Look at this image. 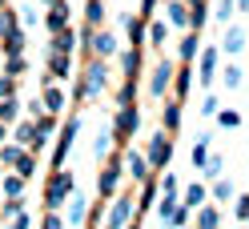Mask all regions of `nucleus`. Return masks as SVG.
<instances>
[{
    "mask_svg": "<svg viewBox=\"0 0 249 229\" xmlns=\"http://www.w3.org/2000/svg\"><path fill=\"white\" fill-rule=\"evenodd\" d=\"M108 88V65H105V56H89V65H85V72H81V85H76V105H85V101H92V97H101Z\"/></svg>",
    "mask_w": 249,
    "mask_h": 229,
    "instance_id": "f257e3e1",
    "label": "nucleus"
},
{
    "mask_svg": "<svg viewBox=\"0 0 249 229\" xmlns=\"http://www.w3.org/2000/svg\"><path fill=\"white\" fill-rule=\"evenodd\" d=\"M137 129H141V109H137V105H117V121H113V141H117V145H129Z\"/></svg>",
    "mask_w": 249,
    "mask_h": 229,
    "instance_id": "f03ea898",
    "label": "nucleus"
},
{
    "mask_svg": "<svg viewBox=\"0 0 249 229\" xmlns=\"http://www.w3.org/2000/svg\"><path fill=\"white\" fill-rule=\"evenodd\" d=\"M69 193H72V173L56 165L53 177H49V185H44V205H49V209H60V205L69 201Z\"/></svg>",
    "mask_w": 249,
    "mask_h": 229,
    "instance_id": "7ed1b4c3",
    "label": "nucleus"
},
{
    "mask_svg": "<svg viewBox=\"0 0 249 229\" xmlns=\"http://www.w3.org/2000/svg\"><path fill=\"white\" fill-rule=\"evenodd\" d=\"M133 213H137V197H133V189H117L113 193V209H108V225H113V229H124V225H129L133 221Z\"/></svg>",
    "mask_w": 249,
    "mask_h": 229,
    "instance_id": "20e7f679",
    "label": "nucleus"
},
{
    "mask_svg": "<svg viewBox=\"0 0 249 229\" xmlns=\"http://www.w3.org/2000/svg\"><path fill=\"white\" fill-rule=\"evenodd\" d=\"M85 53L108 60V56L117 53V36H113V33H105L101 24H97V28H85Z\"/></svg>",
    "mask_w": 249,
    "mask_h": 229,
    "instance_id": "39448f33",
    "label": "nucleus"
},
{
    "mask_svg": "<svg viewBox=\"0 0 249 229\" xmlns=\"http://www.w3.org/2000/svg\"><path fill=\"white\" fill-rule=\"evenodd\" d=\"M121 181H124V165H121V157H108L105 169L97 173V193H101V197H113V193L121 189Z\"/></svg>",
    "mask_w": 249,
    "mask_h": 229,
    "instance_id": "423d86ee",
    "label": "nucleus"
},
{
    "mask_svg": "<svg viewBox=\"0 0 249 229\" xmlns=\"http://www.w3.org/2000/svg\"><path fill=\"white\" fill-rule=\"evenodd\" d=\"M173 60H169V56H161L157 60V69H153V76H149V97L153 101H161L165 93H169V85H173Z\"/></svg>",
    "mask_w": 249,
    "mask_h": 229,
    "instance_id": "0eeeda50",
    "label": "nucleus"
},
{
    "mask_svg": "<svg viewBox=\"0 0 249 229\" xmlns=\"http://www.w3.org/2000/svg\"><path fill=\"white\" fill-rule=\"evenodd\" d=\"M169 157H173V137H165V129H161V133L149 141V157H145V161H149V169H165Z\"/></svg>",
    "mask_w": 249,
    "mask_h": 229,
    "instance_id": "6e6552de",
    "label": "nucleus"
},
{
    "mask_svg": "<svg viewBox=\"0 0 249 229\" xmlns=\"http://www.w3.org/2000/svg\"><path fill=\"white\" fill-rule=\"evenodd\" d=\"M121 165H124V173H129L137 185H141L145 177H153V169H149V161H145V153H137L133 145H124V153H121Z\"/></svg>",
    "mask_w": 249,
    "mask_h": 229,
    "instance_id": "1a4fd4ad",
    "label": "nucleus"
},
{
    "mask_svg": "<svg viewBox=\"0 0 249 229\" xmlns=\"http://www.w3.org/2000/svg\"><path fill=\"white\" fill-rule=\"evenodd\" d=\"M76 133H81V117H69V125L60 129V137H56V153H53V169H56V165H65V157H69V149H72V141H76Z\"/></svg>",
    "mask_w": 249,
    "mask_h": 229,
    "instance_id": "9d476101",
    "label": "nucleus"
},
{
    "mask_svg": "<svg viewBox=\"0 0 249 229\" xmlns=\"http://www.w3.org/2000/svg\"><path fill=\"white\" fill-rule=\"evenodd\" d=\"M49 76L53 81H69L72 76V53H49Z\"/></svg>",
    "mask_w": 249,
    "mask_h": 229,
    "instance_id": "9b49d317",
    "label": "nucleus"
},
{
    "mask_svg": "<svg viewBox=\"0 0 249 229\" xmlns=\"http://www.w3.org/2000/svg\"><path fill=\"white\" fill-rule=\"evenodd\" d=\"M217 56H221V53H217V49H201V88H209L213 81H217Z\"/></svg>",
    "mask_w": 249,
    "mask_h": 229,
    "instance_id": "f8f14e48",
    "label": "nucleus"
},
{
    "mask_svg": "<svg viewBox=\"0 0 249 229\" xmlns=\"http://www.w3.org/2000/svg\"><path fill=\"white\" fill-rule=\"evenodd\" d=\"M165 40H169V20H157V17H149V20H145V44L161 49Z\"/></svg>",
    "mask_w": 249,
    "mask_h": 229,
    "instance_id": "ddd939ff",
    "label": "nucleus"
},
{
    "mask_svg": "<svg viewBox=\"0 0 249 229\" xmlns=\"http://www.w3.org/2000/svg\"><path fill=\"white\" fill-rule=\"evenodd\" d=\"M177 93V101H185L189 97V88H193V69H189V60H185L181 69H173V85H169Z\"/></svg>",
    "mask_w": 249,
    "mask_h": 229,
    "instance_id": "4468645a",
    "label": "nucleus"
},
{
    "mask_svg": "<svg viewBox=\"0 0 249 229\" xmlns=\"http://www.w3.org/2000/svg\"><path fill=\"white\" fill-rule=\"evenodd\" d=\"M49 53H76V33H72V24H65V28H56V33H53Z\"/></svg>",
    "mask_w": 249,
    "mask_h": 229,
    "instance_id": "2eb2a0df",
    "label": "nucleus"
},
{
    "mask_svg": "<svg viewBox=\"0 0 249 229\" xmlns=\"http://www.w3.org/2000/svg\"><path fill=\"white\" fill-rule=\"evenodd\" d=\"M44 24H49V33L65 28V24H69V0H53V4H49V17H44Z\"/></svg>",
    "mask_w": 249,
    "mask_h": 229,
    "instance_id": "dca6fc26",
    "label": "nucleus"
},
{
    "mask_svg": "<svg viewBox=\"0 0 249 229\" xmlns=\"http://www.w3.org/2000/svg\"><path fill=\"white\" fill-rule=\"evenodd\" d=\"M0 197H24V177L12 169V173H0Z\"/></svg>",
    "mask_w": 249,
    "mask_h": 229,
    "instance_id": "f3484780",
    "label": "nucleus"
},
{
    "mask_svg": "<svg viewBox=\"0 0 249 229\" xmlns=\"http://www.w3.org/2000/svg\"><path fill=\"white\" fill-rule=\"evenodd\" d=\"M161 129H165V133H177V129H181V101H165V109H161Z\"/></svg>",
    "mask_w": 249,
    "mask_h": 229,
    "instance_id": "a211bd4d",
    "label": "nucleus"
},
{
    "mask_svg": "<svg viewBox=\"0 0 249 229\" xmlns=\"http://www.w3.org/2000/svg\"><path fill=\"white\" fill-rule=\"evenodd\" d=\"M121 69H124V76H141V44H133V49H124L121 53Z\"/></svg>",
    "mask_w": 249,
    "mask_h": 229,
    "instance_id": "6ab92c4d",
    "label": "nucleus"
},
{
    "mask_svg": "<svg viewBox=\"0 0 249 229\" xmlns=\"http://www.w3.org/2000/svg\"><path fill=\"white\" fill-rule=\"evenodd\" d=\"M72 197V201H69V221L65 225H85L89 221V201H85V197H76V193H69Z\"/></svg>",
    "mask_w": 249,
    "mask_h": 229,
    "instance_id": "aec40b11",
    "label": "nucleus"
},
{
    "mask_svg": "<svg viewBox=\"0 0 249 229\" xmlns=\"http://www.w3.org/2000/svg\"><path fill=\"white\" fill-rule=\"evenodd\" d=\"M12 141L24 145V149H36V125H33V121H20V125L12 129Z\"/></svg>",
    "mask_w": 249,
    "mask_h": 229,
    "instance_id": "412c9836",
    "label": "nucleus"
},
{
    "mask_svg": "<svg viewBox=\"0 0 249 229\" xmlns=\"http://www.w3.org/2000/svg\"><path fill=\"white\" fill-rule=\"evenodd\" d=\"M181 60H197V53H201V33H193V28H189V33H185L181 36Z\"/></svg>",
    "mask_w": 249,
    "mask_h": 229,
    "instance_id": "4be33fe9",
    "label": "nucleus"
},
{
    "mask_svg": "<svg viewBox=\"0 0 249 229\" xmlns=\"http://www.w3.org/2000/svg\"><path fill=\"white\" fill-rule=\"evenodd\" d=\"M12 169H17L24 181H33V177H36V149H24V153H20V161L12 165Z\"/></svg>",
    "mask_w": 249,
    "mask_h": 229,
    "instance_id": "5701e85b",
    "label": "nucleus"
},
{
    "mask_svg": "<svg viewBox=\"0 0 249 229\" xmlns=\"http://www.w3.org/2000/svg\"><path fill=\"white\" fill-rule=\"evenodd\" d=\"M0 40H4V56L24 53V33H20V28H8V33H0Z\"/></svg>",
    "mask_w": 249,
    "mask_h": 229,
    "instance_id": "b1692460",
    "label": "nucleus"
},
{
    "mask_svg": "<svg viewBox=\"0 0 249 229\" xmlns=\"http://www.w3.org/2000/svg\"><path fill=\"white\" fill-rule=\"evenodd\" d=\"M221 49H225L229 56H237V53L245 49V33H241L237 24H229V33H225V40H221Z\"/></svg>",
    "mask_w": 249,
    "mask_h": 229,
    "instance_id": "393cba45",
    "label": "nucleus"
},
{
    "mask_svg": "<svg viewBox=\"0 0 249 229\" xmlns=\"http://www.w3.org/2000/svg\"><path fill=\"white\" fill-rule=\"evenodd\" d=\"M60 109H65V93L44 81V113H60Z\"/></svg>",
    "mask_w": 249,
    "mask_h": 229,
    "instance_id": "a878e982",
    "label": "nucleus"
},
{
    "mask_svg": "<svg viewBox=\"0 0 249 229\" xmlns=\"http://www.w3.org/2000/svg\"><path fill=\"white\" fill-rule=\"evenodd\" d=\"M201 201H209V189H205V185H197V181H193V185H189V189L181 193V205H189V209H197Z\"/></svg>",
    "mask_w": 249,
    "mask_h": 229,
    "instance_id": "bb28decb",
    "label": "nucleus"
},
{
    "mask_svg": "<svg viewBox=\"0 0 249 229\" xmlns=\"http://www.w3.org/2000/svg\"><path fill=\"white\" fill-rule=\"evenodd\" d=\"M197 225H205V229H213V225H221V213H217V205H209V201H201V205H197Z\"/></svg>",
    "mask_w": 249,
    "mask_h": 229,
    "instance_id": "cd10ccee",
    "label": "nucleus"
},
{
    "mask_svg": "<svg viewBox=\"0 0 249 229\" xmlns=\"http://www.w3.org/2000/svg\"><path fill=\"white\" fill-rule=\"evenodd\" d=\"M169 24L189 28V4H185V0H173V4H169Z\"/></svg>",
    "mask_w": 249,
    "mask_h": 229,
    "instance_id": "c85d7f7f",
    "label": "nucleus"
},
{
    "mask_svg": "<svg viewBox=\"0 0 249 229\" xmlns=\"http://www.w3.org/2000/svg\"><path fill=\"white\" fill-rule=\"evenodd\" d=\"M20 153H24V145H17V141H4V145H0V165H4V169H12V165L20 161Z\"/></svg>",
    "mask_w": 249,
    "mask_h": 229,
    "instance_id": "c756f323",
    "label": "nucleus"
},
{
    "mask_svg": "<svg viewBox=\"0 0 249 229\" xmlns=\"http://www.w3.org/2000/svg\"><path fill=\"white\" fill-rule=\"evenodd\" d=\"M17 113H20V101L17 97H0V121H4V125H12Z\"/></svg>",
    "mask_w": 249,
    "mask_h": 229,
    "instance_id": "7c9ffc66",
    "label": "nucleus"
},
{
    "mask_svg": "<svg viewBox=\"0 0 249 229\" xmlns=\"http://www.w3.org/2000/svg\"><path fill=\"white\" fill-rule=\"evenodd\" d=\"M85 20H89V28H97L105 20V0H89L85 4Z\"/></svg>",
    "mask_w": 249,
    "mask_h": 229,
    "instance_id": "2f4dec72",
    "label": "nucleus"
},
{
    "mask_svg": "<svg viewBox=\"0 0 249 229\" xmlns=\"http://www.w3.org/2000/svg\"><path fill=\"white\" fill-rule=\"evenodd\" d=\"M124 28H129V40L133 44H145V20L141 17H124Z\"/></svg>",
    "mask_w": 249,
    "mask_h": 229,
    "instance_id": "473e14b6",
    "label": "nucleus"
},
{
    "mask_svg": "<svg viewBox=\"0 0 249 229\" xmlns=\"http://www.w3.org/2000/svg\"><path fill=\"white\" fill-rule=\"evenodd\" d=\"M205 157H209V133L193 145V157H189V161H193V169H201V165H205Z\"/></svg>",
    "mask_w": 249,
    "mask_h": 229,
    "instance_id": "72a5a7b5",
    "label": "nucleus"
},
{
    "mask_svg": "<svg viewBox=\"0 0 249 229\" xmlns=\"http://www.w3.org/2000/svg\"><path fill=\"white\" fill-rule=\"evenodd\" d=\"M113 145H117V141H113V129H105V133L97 137V145H92V153H97V157H108Z\"/></svg>",
    "mask_w": 249,
    "mask_h": 229,
    "instance_id": "f704fd0d",
    "label": "nucleus"
},
{
    "mask_svg": "<svg viewBox=\"0 0 249 229\" xmlns=\"http://www.w3.org/2000/svg\"><path fill=\"white\" fill-rule=\"evenodd\" d=\"M213 117H217V125H221V129H237L241 125V113H233V109H217Z\"/></svg>",
    "mask_w": 249,
    "mask_h": 229,
    "instance_id": "c9c22d12",
    "label": "nucleus"
},
{
    "mask_svg": "<svg viewBox=\"0 0 249 229\" xmlns=\"http://www.w3.org/2000/svg\"><path fill=\"white\" fill-rule=\"evenodd\" d=\"M201 173H205L209 181H217V177L225 173V161H221V157H205V165H201Z\"/></svg>",
    "mask_w": 249,
    "mask_h": 229,
    "instance_id": "e433bc0d",
    "label": "nucleus"
},
{
    "mask_svg": "<svg viewBox=\"0 0 249 229\" xmlns=\"http://www.w3.org/2000/svg\"><path fill=\"white\" fill-rule=\"evenodd\" d=\"M133 97H137V81H133V76H124V85H121V93H117V105H133Z\"/></svg>",
    "mask_w": 249,
    "mask_h": 229,
    "instance_id": "4c0bfd02",
    "label": "nucleus"
},
{
    "mask_svg": "<svg viewBox=\"0 0 249 229\" xmlns=\"http://www.w3.org/2000/svg\"><path fill=\"white\" fill-rule=\"evenodd\" d=\"M221 81H225V88H229V93H233V88H241V69H237V65L221 69Z\"/></svg>",
    "mask_w": 249,
    "mask_h": 229,
    "instance_id": "58836bf2",
    "label": "nucleus"
},
{
    "mask_svg": "<svg viewBox=\"0 0 249 229\" xmlns=\"http://www.w3.org/2000/svg\"><path fill=\"white\" fill-rule=\"evenodd\" d=\"M4 76H24V53H17V56L4 60Z\"/></svg>",
    "mask_w": 249,
    "mask_h": 229,
    "instance_id": "ea45409f",
    "label": "nucleus"
},
{
    "mask_svg": "<svg viewBox=\"0 0 249 229\" xmlns=\"http://www.w3.org/2000/svg\"><path fill=\"white\" fill-rule=\"evenodd\" d=\"M213 201H233V185L225 177H217V185H213Z\"/></svg>",
    "mask_w": 249,
    "mask_h": 229,
    "instance_id": "a19ab883",
    "label": "nucleus"
},
{
    "mask_svg": "<svg viewBox=\"0 0 249 229\" xmlns=\"http://www.w3.org/2000/svg\"><path fill=\"white\" fill-rule=\"evenodd\" d=\"M233 213H237V221H249V193L245 197H233Z\"/></svg>",
    "mask_w": 249,
    "mask_h": 229,
    "instance_id": "79ce46f5",
    "label": "nucleus"
},
{
    "mask_svg": "<svg viewBox=\"0 0 249 229\" xmlns=\"http://www.w3.org/2000/svg\"><path fill=\"white\" fill-rule=\"evenodd\" d=\"M233 12H237V4H233V0H221V4H217V20H233Z\"/></svg>",
    "mask_w": 249,
    "mask_h": 229,
    "instance_id": "37998d69",
    "label": "nucleus"
},
{
    "mask_svg": "<svg viewBox=\"0 0 249 229\" xmlns=\"http://www.w3.org/2000/svg\"><path fill=\"white\" fill-rule=\"evenodd\" d=\"M8 221H12V225H20V229H28V225H33V213H28V209L20 205V209H17V213H12V217H8Z\"/></svg>",
    "mask_w": 249,
    "mask_h": 229,
    "instance_id": "c03bdc74",
    "label": "nucleus"
},
{
    "mask_svg": "<svg viewBox=\"0 0 249 229\" xmlns=\"http://www.w3.org/2000/svg\"><path fill=\"white\" fill-rule=\"evenodd\" d=\"M40 225H44V229H60V225H65V217H60L56 209H49V213L40 217Z\"/></svg>",
    "mask_w": 249,
    "mask_h": 229,
    "instance_id": "a18cd8bd",
    "label": "nucleus"
},
{
    "mask_svg": "<svg viewBox=\"0 0 249 229\" xmlns=\"http://www.w3.org/2000/svg\"><path fill=\"white\" fill-rule=\"evenodd\" d=\"M0 97H17V76H0Z\"/></svg>",
    "mask_w": 249,
    "mask_h": 229,
    "instance_id": "49530a36",
    "label": "nucleus"
},
{
    "mask_svg": "<svg viewBox=\"0 0 249 229\" xmlns=\"http://www.w3.org/2000/svg\"><path fill=\"white\" fill-rule=\"evenodd\" d=\"M157 4H161V0H141V20H149L153 12H157Z\"/></svg>",
    "mask_w": 249,
    "mask_h": 229,
    "instance_id": "de8ad7c7",
    "label": "nucleus"
},
{
    "mask_svg": "<svg viewBox=\"0 0 249 229\" xmlns=\"http://www.w3.org/2000/svg\"><path fill=\"white\" fill-rule=\"evenodd\" d=\"M217 109H221V105H217V97H205V101H201V113H205V117H213Z\"/></svg>",
    "mask_w": 249,
    "mask_h": 229,
    "instance_id": "09e8293b",
    "label": "nucleus"
},
{
    "mask_svg": "<svg viewBox=\"0 0 249 229\" xmlns=\"http://www.w3.org/2000/svg\"><path fill=\"white\" fill-rule=\"evenodd\" d=\"M8 129H12V125H4V121H0V145L8 141Z\"/></svg>",
    "mask_w": 249,
    "mask_h": 229,
    "instance_id": "8fccbe9b",
    "label": "nucleus"
},
{
    "mask_svg": "<svg viewBox=\"0 0 249 229\" xmlns=\"http://www.w3.org/2000/svg\"><path fill=\"white\" fill-rule=\"evenodd\" d=\"M233 4H237V12H245V8H249V0H233Z\"/></svg>",
    "mask_w": 249,
    "mask_h": 229,
    "instance_id": "3c124183",
    "label": "nucleus"
},
{
    "mask_svg": "<svg viewBox=\"0 0 249 229\" xmlns=\"http://www.w3.org/2000/svg\"><path fill=\"white\" fill-rule=\"evenodd\" d=\"M40 4H44V8H49V4H53V0H40Z\"/></svg>",
    "mask_w": 249,
    "mask_h": 229,
    "instance_id": "603ef678",
    "label": "nucleus"
},
{
    "mask_svg": "<svg viewBox=\"0 0 249 229\" xmlns=\"http://www.w3.org/2000/svg\"><path fill=\"white\" fill-rule=\"evenodd\" d=\"M185 4H197V0H185Z\"/></svg>",
    "mask_w": 249,
    "mask_h": 229,
    "instance_id": "864d4df0",
    "label": "nucleus"
},
{
    "mask_svg": "<svg viewBox=\"0 0 249 229\" xmlns=\"http://www.w3.org/2000/svg\"><path fill=\"white\" fill-rule=\"evenodd\" d=\"M4 4H8V0H0V8H4Z\"/></svg>",
    "mask_w": 249,
    "mask_h": 229,
    "instance_id": "5fc2aeb1",
    "label": "nucleus"
},
{
    "mask_svg": "<svg viewBox=\"0 0 249 229\" xmlns=\"http://www.w3.org/2000/svg\"><path fill=\"white\" fill-rule=\"evenodd\" d=\"M0 173H4V165H0Z\"/></svg>",
    "mask_w": 249,
    "mask_h": 229,
    "instance_id": "6e6d98bb",
    "label": "nucleus"
},
{
    "mask_svg": "<svg viewBox=\"0 0 249 229\" xmlns=\"http://www.w3.org/2000/svg\"><path fill=\"white\" fill-rule=\"evenodd\" d=\"M245 225H249V221H245Z\"/></svg>",
    "mask_w": 249,
    "mask_h": 229,
    "instance_id": "4d7b16f0",
    "label": "nucleus"
}]
</instances>
